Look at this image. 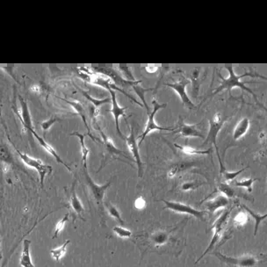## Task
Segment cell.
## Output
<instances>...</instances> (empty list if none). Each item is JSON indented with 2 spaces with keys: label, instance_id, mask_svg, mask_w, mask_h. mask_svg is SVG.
Listing matches in <instances>:
<instances>
[{
  "label": "cell",
  "instance_id": "obj_1",
  "mask_svg": "<svg viewBox=\"0 0 267 267\" xmlns=\"http://www.w3.org/2000/svg\"><path fill=\"white\" fill-rule=\"evenodd\" d=\"M225 69L229 72V77L228 78H224L219 72L218 75L221 78V79H222V82L219 85L218 87L215 88V90H213L212 95L217 94V93H220V92H222L223 90H228L230 94H231V90H233V89H235V88H240L241 90H245L246 92H248V93L252 95V97L255 99V101L258 104H260L261 106H263L259 102L257 95L250 88L247 87L246 83L242 82L241 81V79L243 78H245V77H258V74L257 73H253V72H247V73H245L243 75H237L236 72L234 71L233 66H226Z\"/></svg>",
  "mask_w": 267,
  "mask_h": 267
},
{
  "label": "cell",
  "instance_id": "obj_2",
  "mask_svg": "<svg viewBox=\"0 0 267 267\" xmlns=\"http://www.w3.org/2000/svg\"><path fill=\"white\" fill-rule=\"evenodd\" d=\"M84 178L85 182L87 184V195L91 199V201L98 207V210L101 212L102 224H105L103 221H105L104 218V213H105V203H104V198L106 190L109 188L111 185V179L107 181L105 184H98L95 183L93 179L90 178L89 173L87 172V167H84Z\"/></svg>",
  "mask_w": 267,
  "mask_h": 267
},
{
  "label": "cell",
  "instance_id": "obj_3",
  "mask_svg": "<svg viewBox=\"0 0 267 267\" xmlns=\"http://www.w3.org/2000/svg\"><path fill=\"white\" fill-rule=\"evenodd\" d=\"M98 124L95 125V128L98 129L99 133H100V136H101L102 141L100 143L103 144V158H102L101 165L98 168V172H100L103 167H105L106 166L107 163L112 161V160H121V158H118V156H123L124 158H128V160H130V158H128V155L125 153L124 151L119 150L118 148L115 147V145L113 144V141L110 139L109 137L107 136H105V134H104V132L102 131L100 128H98Z\"/></svg>",
  "mask_w": 267,
  "mask_h": 267
},
{
  "label": "cell",
  "instance_id": "obj_4",
  "mask_svg": "<svg viewBox=\"0 0 267 267\" xmlns=\"http://www.w3.org/2000/svg\"><path fill=\"white\" fill-rule=\"evenodd\" d=\"M229 120V117L224 116L222 113H215L209 120V129L207 132V136L203 143V145L211 144L214 145L216 150V154L219 159V163L222 162L221 157L219 155L218 146H217V137L219 133L222 130V127Z\"/></svg>",
  "mask_w": 267,
  "mask_h": 267
},
{
  "label": "cell",
  "instance_id": "obj_5",
  "mask_svg": "<svg viewBox=\"0 0 267 267\" xmlns=\"http://www.w3.org/2000/svg\"><path fill=\"white\" fill-rule=\"evenodd\" d=\"M6 136H7L8 140L10 141V143L12 144V146L14 148L17 154L19 156L20 159L22 160L23 163L26 165V166L30 167V168H34V169L37 171V173H39V177H40V182H41V186L43 187V184H44V179H45L46 175L47 174H50L52 173V166H49V165H45L44 163L36 159V158H31L28 155L23 153L21 151L17 149V147L14 145V143L11 142V140L10 139V136L8 135L7 132H6Z\"/></svg>",
  "mask_w": 267,
  "mask_h": 267
},
{
  "label": "cell",
  "instance_id": "obj_6",
  "mask_svg": "<svg viewBox=\"0 0 267 267\" xmlns=\"http://www.w3.org/2000/svg\"><path fill=\"white\" fill-rule=\"evenodd\" d=\"M177 229L178 226H173L170 228V230L169 228H165L162 230H158L154 232H151L147 237L148 245L156 250L165 247L166 245H171L173 240L172 234Z\"/></svg>",
  "mask_w": 267,
  "mask_h": 267
},
{
  "label": "cell",
  "instance_id": "obj_7",
  "mask_svg": "<svg viewBox=\"0 0 267 267\" xmlns=\"http://www.w3.org/2000/svg\"><path fill=\"white\" fill-rule=\"evenodd\" d=\"M152 105H153V110L151 113H148L149 118H148V121H147L146 126H145V129L143 131L142 136H140L139 138V145H141L143 143L144 139L146 138V136L151 133V132L154 131V130H158V131H171L174 132L175 128H165V127H160L158 126L156 121H155V115L156 113H158V111L163 108H166L167 104L164 103V104H159L156 99L152 100Z\"/></svg>",
  "mask_w": 267,
  "mask_h": 267
},
{
  "label": "cell",
  "instance_id": "obj_8",
  "mask_svg": "<svg viewBox=\"0 0 267 267\" xmlns=\"http://www.w3.org/2000/svg\"><path fill=\"white\" fill-rule=\"evenodd\" d=\"M230 215V210L224 211V212H222V215H220V217L215 221L214 225L212 227V230H214V236L212 237L210 244L208 245L207 250L204 252L203 254L201 255V257L199 258V260H197V262H199V260H201L206 254L210 252L211 250L215 247V245L220 241V239L222 237V231L225 229V226L227 224V222H228Z\"/></svg>",
  "mask_w": 267,
  "mask_h": 267
},
{
  "label": "cell",
  "instance_id": "obj_9",
  "mask_svg": "<svg viewBox=\"0 0 267 267\" xmlns=\"http://www.w3.org/2000/svg\"><path fill=\"white\" fill-rule=\"evenodd\" d=\"M163 202L166 204V207H164V209H169L175 213L192 215L195 218L205 221V215L207 214L206 211L197 210L194 207H191L190 205L177 202V201H168L164 199Z\"/></svg>",
  "mask_w": 267,
  "mask_h": 267
},
{
  "label": "cell",
  "instance_id": "obj_10",
  "mask_svg": "<svg viewBox=\"0 0 267 267\" xmlns=\"http://www.w3.org/2000/svg\"><path fill=\"white\" fill-rule=\"evenodd\" d=\"M190 82L191 81L188 79H181V80H178L176 83H167L165 86L169 87L170 88H172V89L175 90V92L179 96L181 101H182L183 105L185 107H187L188 109H196L197 106L191 100V98H189L188 94L186 92V87H187V85H189Z\"/></svg>",
  "mask_w": 267,
  "mask_h": 267
},
{
  "label": "cell",
  "instance_id": "obj_11",
  "mask_svg": "<svg viewBox=\"0 0 267 267\" xmlns=\"http://www.w3.org/2000/svg\"><path fill=\"white\" fill-rule=\"evenodd\" d=\"M215 255L222 262L236 266L237 267H255L258 262L256 257L252 256V255H244V256L234 258V257L225 256L220 252H215Z\"/></svg>",
  "mask_w": 267,
  "mask_h": 267
},
{
  "label": "cell",
  "instance_id": "obj_12",
  "mask_svg": "<svg viewBox=\"0 0 267 267\" xmlns=\"http://www.w3.org/2000/svg\"><path fill=\"white\" fill-rule=\"evenodd\" d=\"M93 70L95 72L103 74V75L108 77L110 79L113 80V83L116 85L117 87H133L135 85H139L142 83L141 80H136V82H129L128 80L122 77L119 75V73L117 72L116 70H114L111 67H93Z\"/></svg>",
  "mask_w": 267,
  "mask_h": 267
},
{
  "label": "cell",
  "instance_id": "obj_13",
  "mask_svg": "<svg viewBox=\"0 0 267 267\" xmlns=\"http://www.w3.org/2000/svg\"><path fill=\"white\" fill-rule=\"evenodd\" d=\"M125 140H126V143H127L129 151L136 160L137 168H138V177L142 178L143 175V162H142L139 152V144L137 143V141H136V134L134 131V128H130V134H129V136L125 138Z\"/></svg>",
  "mask_w": 267,
  "mask_h": 267
},
{
  "label": "cell",
  "instance_id": "obj_14",
  "mask_svg": "<svg viewBox=\"0 0 267 267\" xmlns=\"http://www.w3.org/2000/svg\"><path fill=\"white\" fill-rule=\"evenodd\" d=\"M19 104H20V113L18 112L15 103H14V105H12V110L19 117L23 127L26 128L28 133H30L32 130H34V127H33V123H32V118H31L30 113H29L27 102L21 96H19Z\"/></svg>",
  "mask_w": 267,
  "mask_h": 267
},
{
  "label": "cell",
  "instance_id": "obj_15",
  "mask_svg": "<svg viewBox=\"0 0 267 267\" xmlns=\"http://www.w3.org/2000/svg\"><path fill=\"white\" fill-rule=\"evenodd\" d=\"M200 124V122L198 124L190 125L185 123L181 118L178 121L177 126L175 127L174 134H180L181 136L185 138L190 137H197V138H204L203 134L198 129V125Z\"/></svg>",
  "mask_w": 267,
  "mask_h": 267
},
{
  "label": "cell",
  "instance_id": "obj_16",
  "mask_svg": "<svg viewBox=\"0 0 267 267\" xmlns=\"http://www.w3.org/2000/svg\"><path fill=\"white\" fill-rule=\"evenodd\" d=\"M69 205L72 209V212L75 214L77 217L83 220V214L85 212L82 202L80 201L79 197L76 193V180L72 182V186L70 188V195H69Z\"/></svg>",
  "mask_w": 267,
  "mask_h": 267
},
{
  "label": "cell",
  "instance_id": "obj_17",
  "mask_svg": "<svg viewBox=\"0 0 267 267\" xmlns=\"http://www.w3.org/2000/svg\"><path fill=\"white\" fill-rule=\"evenodd\" d=\"M229 204H230V200L225 195L219 194V195L215 196V198L206 201L205 206L211 215H213L218 209L222 208V207H227Z\"/></svg>",
  "mask_w": 267,
  "mask_h": 267
},
{
  "label": "cell",
  "instance_id": "obj_18",
  "mask_svg": "<svg viewBox=\"0 0 267 267\" xmlns=\"http://www.w3.org/2000/svg\"><path fill=\"white\" fill-rule=\"evenodd\" d=\"M30 134H32V135H33V136L36 138V140H37L38 142H39V143H40V145H41V146H42V148H43V149H44V150H45V151L49 153V154L51 155L53 158H55V159L57 160V162L59 163V164H61V165H63L64 167H66L69 172H72L71 167H70L68 165H66V164H65V163L62 160V158H61L60 157L58 156V154H57V151H55V150L53 149L52 146H50L49 143H47L45 140L43 139L42 137H41L40 136H38L37 133L34 131V129L30 132Z\"/></svg>",
  "mask_w": 267,
  "mask_h": 267
},
{
  "label": "cell",
  "instance_id": "obj_19",
  "mask_svg": "<svg viewBox=\"0 0 267 267\" xmlns=\"http://www.w3.org/2000/svg\"><path fill=\"white\" fill-rule=\"evenodd\" d=\"M31 241L28 239H25L23 241V249L19 260V266L21 267H36L33 264L30 253Z\"/></svg>",
  "mask_w": 267,
  "mask_h": 267
},
{
  "label": "cell",
  "instance_id": "obj_20",
  "mask_svg": "<svg viewBox=\"0 0 267 267\" xmlns=\"http://www.w3.org/2000/svg\"><path fill=\"white\" fill-rule=\"evenodd\" d=\"M250 127H251V121L247 117H245L238 121L237 124L235 126L232 133L234 141H237L244 137L250 129Z\"/></svg>",
  "mask_w": 267,
  "mask_h": 267
},
{
  "label": "cell",
  "instance_id": "obj_21",
  "mask_svg": "<svg viewBox=\"0 0 267 267\" xmlns=\"http://www.w3.org/2000/svg\"><path fill=\"white\" fill-rule=\"evenodd\" d=\"M61 99L64 100V102H66L67 104L71 105L72 108L75 110L76 113H78L79 116L81 117V119H82V121H83L84 123H85V126H86V128H87L88 136L91 137L93 141H95L96 139H95L93 136L90 135V128L88 127V124H87V117H86V111H85L84 105L79 101H70V100H66V99H64V98H61Z\"/></svg>",
  "mask_w": 267,
  "mask_h": 267
},
{
  "label": "cell",
  "instance_id": "obj_22",
  "mask_svg": "<svg viewBox=\"0 0 267 267\" xmlns=\"http://www.w3.org/2000/svg\"><path fill=\"white\" fill-rule=\"evenodd\" d=\"M76 88L82 93V95H83L85 98H87L88 101H90V103H91L92 106L95 107L96 109H99V107L102 106V105H105V104H108L110 102H112V98H93V97H91L87 91L84 90L83 89H81V88H79V87H76Z\"/></svg>",
  "mask_w": 267,
  "mask_h": 267
},
{
  "label": "cell",
  "instance_id": "obj_23",
  "mask_svg": "<svg viewBox=\"0 0 267 267\" xmlns=\"http://www.w3.org/2000/svg\"><path fill=\"white\" fill-rule=\"evenodd\" d=\"M72 136H78V138L80 142V146H81V153H82V163H83L84 167H87V158H88V155L90 154V151L87 149V147L86 146V143H85V137L86 135L84 134H80L79 132L75 131L71 134Z\"/></svg>",
  "mask_w": 267,
  "mask_h": 267
},
{
  "label": "cell",
  "instance_id": "obj_24",
  "mask_svg": "<svg viewBox=\"0 0 267 267\" xmlns=\"http://www.w3.org/2000/svg\"><path fill=\"white\" fill-rule=\"evenodd\" d=\"M220 169H221L220 170V174L224 178L225 183L230 184L237 176H239L243 172H245L247 168H243V169L240 170V171H237V172H229V171L226 170L225 167L222 165V166H220Z\"/></svg>",
  "mask_w": 267,
  "mask_h": 267
},
{
  "label": "cell",
  "instance_id": "obj_25",
  "mask_svg": "<svg viewBox=\"0 0 267 267\" xmlns=\"http://www.w3.org/2000/svg\"><path fill=\"white\" fill-rule=\"evenodd\" d=\"M174 146L179 149L184 154L189 155V156H192V155H209L212 151V149H207L206 151H202V150H196L194 148L189 146H182V145H178V144H174Z\"/></svg>",
  "mask_w": 267,
  "mask_h": 267
},
{
  "label": "cell",
  "instance_id": "obj_26",
  "mask_svg": "<svg viewBox=\"0 0 267 267\" xmlns=\"http://www.w3.org/2000/svg\"><path fill=\"white\" fill-rule=\"evenodd\" d=\"M71 244V241L70 240H66L64 242V245H61L60 247H57L56 249H53L50 251V254H51V257H52L54 260L59 262L63 257L65 255L66 253V251H67V246Z\"/></svg>",
  "mask_w": 267,
  "mask_h": 267
},
{
  "label": "cell",
  "instance_id": "obj_27",
  "mask_svg": "<svg viewBox=\"0 0 267 267\" xmlns=\"http://www.w3.org/2000/svg\"><path fill=\"white\" fill-rule=\"evenodd\" d=\"M199 76H200L199 68H196L192 71L191 73V78H190V81L192 82V91L195 96L198 95L200 83H201V80H199Z\"/></svg>",
  "mask_w": 267,
  "mask_h": 267
},
{
  "label": "cell",
  "instance_id": "obj_28",
  "mask_svg": "<svg viewBox=\"0 0 267 267\" xmlns=\"http://www.w3.org/2000/svg\"><path fill=\"white\" fill-rule=\"evenodd\" d=\"M242 207H244L245 210L248 213L249 215L255 219V221H256V225H255V230H254V236H256L257 233H258V230H259V228H260V223L263 222L264 220H266V219L267 218V214H265V215H258V214L254 213L252 209H250V208H249L247 206H245V205H242Z\"/></svg>",
  "mask_w": 267,
  "mask_h": 267
},
{
  "label": "cell",
  "instance_id": "obj_29",
  "mask_svg": "<svg viewBox=\"0 0 267 267\" xmlns=\"http://www.w3.org/2000/svg\"><path fill=\"white\" fill-rule=\"evenodd\" d=\"M105 207H106V209H107V212L109 213L110 216L113 217L115 221L119 222L121 225H124V221L121 218V213L119 209L117 208L115 206H113V204L111 203H105Z\"/></svg>",
  "mask_w": 267,
  "mask_h": 267
},
{
  "label": "cell",
  "instance_id": "obj_30",
  "mask_svg": "<svg viewBox=\"0 0 267 267\" xmlns=\"http://www.w3.org/2000/svg\"><path fill=\"white\" fill-rule=\"evenodd\" d=\"M132 88L134 89L136 94L138 95V97L142 99L143 105L145 106V108H146L147 111H148V113H151V112H150V108H149V106L147 105L146 100H145V98H144V95H145L147 91L153 90V88H143L142 86H140V84L139 85H135V86H133Z\"/></svg>",
  "mask_w": 267,
  "mask_h": 267
},
{
  "label": "cell",
  "instance_id": "obj_31",
  "mask_svg": "<svg viewBox=\"0 0 267 267\" xmlns=\"http://www.w3.org/2000/svg\"><path fill=\"white\" fill-rule=\"evenodd\" d=\"M191 166H192V163H178V164L173 166V167L170 169L169 173H168V176H169L170 178L175 177L178 173H180V172L184 171V170L188 169L189 167H191Z\"/></svg>",
  "mask_w": 267,
  "mask_h": 267
},
{
  "label": "cell",
  "instance_id": "obj_32",
  "mask_svg": "<svg viewBox=\"0 0 267 267\" xmlns=\"http://www.w3.org/2000/svg\"><path fill=\"white\" fill-rule=\"evenodd\" d=\"M217 188L219 192H222V194L225 195L228 199L234 198L236 196V191L228 183H218Z\"/></svg>",
  "mask_w": 267,
  "mask_h": 267
},
{
  "label": "cell",
  "instance_id": "obj_33",
  "mask_svg": "<svg viewBox=\"0 0 267 267\" xmlns=\"http://www.w3.org/2000/svg\"><path fill=\"white\" fill-rule=\"evenodd\" d=\"M258 180L257 178H253L251 177L247 179H242V180H236L234 182V185L237 187H243V188L247 189L249 192H252V185L254 184L255 181Z\"/></svg>",
  "mask_w": 267,
  "mask_h": 267
},
{
  "label": "cell",
  "instance_id": "obj_34",
  "mask_svg": "<svg viewBox=\"0 0 267 267\" xmlns=\"http://www.w3.org/2000/svg\"><path fill=\"white\" fill-rule=\"evenodd\" d=\"M69 217H70V215L67 213L66 215H64L63 218L61 219L59 222H57V225H56V228H55V230H54V236H53L52 237L53 239H55V238H57V237H59L61 232L63 231L64 227L66 225V223H67V222H69V220H70Z\"/></svg>",
  "mask_w": 267,
  "mask_h": 267
},
{
  "label": "cell",
  "instance_id": "obj_35",
  "mask_svg": "<svg viewBox=\"0 0 267 267\" xmlns=\"http://www.w3.org/2000/svg\"><path fill=\"white\" fill-rule=\"evenodd\" d=\"M1 161L4 164H6L7 166L13 165L11 153L8 151L7 148L4 146L1 147Z\"/></svg>",
  "mask_w": 267,
  "mask_h": 267
},
{
  "label": "cell",
  "instance_id": "obj_36",
  "mask_svg": "<svg viewBox=\"0 0 267 267\" xmlns=\"http://www.w3.org/2000/svg\"><path fill=\"white\" fill-rule=\"evenodd\" d=\"M249 222V215L245 212H240L239 214H237L235 218H234L233 222L237 226H244Z\"/></svg>",
  "mask_w": 267,
  "mask_h": 267
},
{
  "label": "cell",
  "instance_id": "obj_37",
  "mask_svg": "<svg viewBox=\"0 0 267 267\" xmlns=\"http://www.w3.org/2000/svg\"><path fill=\"white\" fill-rule=\"evenodd\" d=\"M113 231L117 236L121 238H129L132 237V232L129 230L124 229L121 226H116L113 229Z\"/></svg>",
  "mask_w": 267,
  "mask_h": 267
},
{
  "label": "cell",
  "instance_id": "obj_38",
  "mask_svg": "<svg viewBox=\"0 0 267 267\" xmlns=\"http://www.w3.org/2000/svg\"><path fill=\"white\" fill-rule=\"evenodd\" d=\"M119 69L122 72V77L129 82H136V80L132 74L131 68L126 66H119Z\"/></svg>",
  "mask_w": 267,
  "mask_h": 267
},
{
  "label": "cell",
  "instance_id": "obj_39",
  "mask_svg": "<svg viewBox=\"0 0 267 267\" xmlns=\"http://www.w3.org/2000/svg\"><path fill=\"white\" fill-rule=\"evenodd\" d=\"M60 121V118L58 116H51L49 118V120L43 121L41 126H42V130L44 131V133L48 131L49 128L52 127L53 125L55 124L57 121Z\"/></svg>",
  "mask_w": 267,
  "mask_h": 267
},
{
  "label": "cell",
  "instance_id": "obj_40",
  "mask_svg": "<svg viewBox=\"0 0 267 267\" xmlns=\"http://www.w3.org/2000/svg\"><path fill=\"white\" fill-rule=\"evenodd\" d=\"M201 184H203V182H197V181H192V182H184L182 184L181 189L183 191H190V190H195L199 187Z\"/></svg>",
  "mask_w": 267,
  "mask_h": 267
},
{
  "label": "cell",
  "instance_id": "obj_41",
  "mask_svg": "<svg viewBox=\"0 0 267 267\" xmlns=\"http://www.w3.org/2000/svg\"><path fill=\"white\" fill-rule=\"evenodd\" d=\"M146 200L143 199V197H138L135 200V207L138 210H143L146 207Z\"/></svg>",
  "mask_w": 267,
  "mask_h": 267
}]
</instances>
